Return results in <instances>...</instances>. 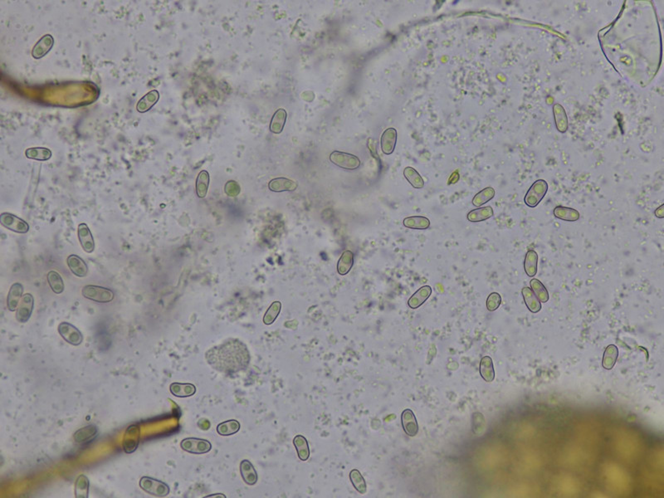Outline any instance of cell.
<instances>
[{"mask_svg": "<svg viewBox=\"0 0 664 498\" xmlns=\"http://www.w3.org/2000/svg\"><path fill=\"white\" fill-rule=\"evenodd\" d=\"M24 286L20 282H15L9 289V294L7 297V307L10 312L17 310V305L23 297Z\"/></svg>", "mask_w": 664, "mask_h": 498, "instance_id": "obj_16", "label": "cell"}, {"mask_svg": "<svg viewBox=\"0 0 664 498\" xmlns=\"http://www.w3.org/2000/svg\"><path fill=\"white\" fill-rule=\"evenodd\" d=\"M530 289L533 290L534 294L537 296L539 301L542 302V303H546L549 301V295L547 289L540 280L537 279V278H533V279L530 280Z\"/></svg>", "mask_w": 664, "mask_h": 498, "instance_id": "obj_37", "label": "cell"}, {"mask_svg": "<svg viewBox=\"0 0 664 498\" xmlns=\"http://www.w3.org/2000/svg\"><path fill=\"white\" fill-rule=\"evenodd\" d=\"M354 265V254L350 250H346L340 256L338 261L337 272L340 275L348 274Z\"/></svg>", "mask_w": 664, "mask_h": 498, "instance_id": "obj_30", "label": "cell"}, {"mask_svg": "<svg viewBox=\"0 0 664 498\" xmlns=\"http://www.w3.org/2000/svg\"><path fill=\"white\" fill-rule=\"evenodd\" d=\"M494 209L491 206L483 207V208H478L473 210L470 211L467 215V219L468 221L472 223H480V222L486 221L487 219H491L494 216Z\"/></svg>", "mask_w": 664, "mask_h": 498, "instance_id": "obj_26", "label": "cell"}, {"mask_svg": "<svg viewBox=\"0 0 664 498\" xmlns=\"http://www.w3.org/2000/svg\"><path fill=\"white\" fill-rule=\"evenodd\" d=\"M139 485L143 491L147 492L152 496L164 497L169 495V487L164 482L159 481L157 479L152 478L149 476H142Z\"/></svg>", "mask_w": 664, "mask_h": 498, "instance_id": "obj_4", "label": "cell"}, {"mask_svg": "<svg viewBox=\"0 0 664 498\" xmlns=\"http://www.w3.org/2000/svg\"><path fill=\"white\" fill-rule=\"evenodd\" d=\"M58 331L63 340L72 346L78 347L83 343V334L76 327L71 325V323L66 322V321L61 322L59 325Z\"/></svg>", "mask_w": 664, "mask_h": 498, "instance_id": "obj_8", "label": "cell"}, {"mask_svg": "<svg viewBox=\"0 0 664 498\" xmlns=\"http://www.w3.org/2000/svg\"><path fill=\"white\" fill-rule=\"evenodd\" d=\"M619 355V350L615 344H610L605 351H604V356H603V367L606 370H611L615 366L616 363L617 359Z\"/></svg>", "mask_w": 664, "mask_h": 498, "instance_id": "obj_35", "label": "cell"}, {"mask_svg": "<svg viewBox=\"0 0 664 498\" xmlns=\"http://www.w3.org/2000/svg\"><path fill=\"white\" fill-rule=\"evenodd\" d=\"M52 151L48 148L34 147L28 148L25 151L27 158L39 161H48L52 157Z\"/></svg>", "mask_w": 664, "mask_h": 498, "instance_id": "obj_34", "label": "cell"}, {"mask_svg": "<svg viewBox=\"0 0 664 498\" xmlns=\"http://www.w3.org/2000/svg\"><path fill=\"white\" fill-rule=\"evenodd\" d=\"M67 266L72 274L78 277H87L88 273V266L83 258L79 256L71 254L67 258Z\"/></svg>", "mask_w": 664, "mask_h": 498, "instance_id": "obj_13", "label": "cell"}, {"mask_svg": "<svg viewBox=\"0 0 664 498\" xmlns=\"http://www.w3.org/2000/svg\"><path fill=\"white\" fill-rule=\"evenodd\" d=\"M556 128L558 131L565 133L568 129V118L565 109L561 105L556 103L553 106Z\"/></svg>", "mask_w": 664, "mask_h": 498, "instance_id": "obj_29", "label": "cell"}, {"mask_svg": "<svg viewBox=\"0 0 664 498\" xmlns=\"http://www.w3.org/2000/svg\"><path fill=\"white\" fill-rule=\"evenodd\" d=\"M502 304V297L498 293H491L487 299V308L489 312L498 310Z\"/></svg>", "mask_w": 664, "mask_h": 498, "instance_id": "obj_44", "label": "cell"}, {"mask_svg": "<svg viewBox=\"0 0 664 498\" xmlns=\"http://www.w3.org/2000/svg\"><path fill=\"white\" fill-rule=\"evenodd\" d=\"M240 423L236 419H230L220 423L217 426V433L221 436H231L236 434L240 430Z\"/></svg>", "mask_w": 664, "mask_h": 498, "instance_id": "obj_32", "label": "cell"}, {"mask_svg": "<svg viewBox=\"0 0 664 498\" xmlns=\"http://www.w3.org/2000/svg\"><path fill=\"white\" fill-rule=\"evenodd\" d=\"M547 191L548 184L545 180H538L535 181L525 195V204L530 208H536L545 198Z\"/></svg>", "mask_w": 664, "mask_h": 498, "instance_id": "obj_2", "label": "cell"}, {"mask_svg": "<svg viewBox=\"0 0 664 498\" xmlns=\"http://www.w3.org/2000/svg\"><path fill=\"white\" fill-rule=\"evenodd\" d=\"M432 294V288L429 286H424L412 295L408 301L409 308L413 310L420 308L425 301L429 298Z\"/></svg>", "mask_w": 664, "mask_h": 498, "instance_id": "obj_18", "label": "cell"}, {"mask_svg": "<svg viewBox=\"0 0 664 498\" xmlns=\"http://www.w3.org/2000/svg\"><path fill=\"white\" fill-rule=\"evenodd\" d=\"M47 279H48L50 288L52 289L53 293H56V294H61V293H63L65 286H64L63 277H61L60 274L58 272H48Z\"/></svg>", "mask_w": 664, "mask_h": 498, "instance_id": "obj_38", "label": "cell"}, {"mask_svg": "<svg viewBox=\"0 0 664 498\" xmlns=\"http://www.w3.org/2000/svg\"><path fill=\"white\" fill-rule=\"evenodd\" d=\"M34 298L33 295L26 293L20 300L16 310V319L20 323H27L33 314Z\"/></svg>", "mask_w": 664, "mask_h": 498, "instance_id": "obj_9", "label": "cell"}, {"mask_svg": "<svg viewBox=\"0 0 664 498\" xmlns=\"http://www.w3.org/2000/svg\"><path fill=\"white\" fill-rule=\"evenodd\" d=\"M54 44V39L52 35L46 34L35 44L32 51V56L35 59H40L48 54Z\"/></svg>", "mask_w": 664, "mask_h": 498, "instance_id": "obj_12", "label": "cell"}, {"mask_svg": "<svg viewBox=\"0 0 664 498\" xmlns=\"http://www.w3.org/2000/svg\"><path fill=\"white\" fill-rule=\"evenodd\" d=\"M480 374L485 381L488 383L494 381L495 379V371L491 357L485 356L481 360Z\"/></svg>", "mask_w": 664, "mask_h": 498, "instance_id": "obj_33", "label": "cell"}, {"mask_svg": "<svg viewBox=\"0 0 664 498\" xmlns=\"http://www.w3.org/2000/svg\"><path fill=\"white\" fill-rule=\"evenodd\" d=\"M288 113L283 108H280L274 113L270 123V130L274 134H280L283 130L287 121Z\"/></svg>", "mask_w": 664, "mask_h": 498, "instance_id": "obj_31", "label": "cell"}, {"mask_svg": "<svg viewBox=\"0 0 664 498\" xmlns=\"http://www.w3.org/2000/svg\"><path fill=\"white\" fill-rule=\"evenodd\" d=\"M140 437H141V428L139 425H133L128 427L122 443L124 452L126 453H132L137 450Z\"/></svg>", "mask_w": 664, "mask_h": 498, "instance_id": "obj_10", "label": "cell"}, {"mask_svg": "<svg viewBox=\"0 0 664 498\" xmlns=\"http://www.w3.org/2000/svg\"><path fill=\"white\" fill-rule=\"evenodd\" d=\"M180 448L192 454H205L212 449V444L207 439L197 437H187L182 440Z\"/></svg>", "mask_w": 664, "mask_h": 498, "instance_id": "obj_5", "label": "cell"}, {"mask_svg": "<svg viewBox=\"0 0 664 498\" xmlns=\"http://www.w3.org/2000/svg\"><path fill=\"white\" fill-rule=\"evenodd\" d=\"M522 294L528 310L533 313H537L541 310V302L530 288L525 286L522 288Z\"/></svg>", "mask_w": 664, "mask_h": 498, "instance_id": "obj_25", "label": "cell"}, {"mask_svg": "<svg viewBox=\"0 0 664 498\" xmlns=\"http://www.w3.org/2000/svg\"><path fill=\"white\" fill-rule=\"evenodd\" d=\"M350 478H351V483H352L353 486H354V487H355V489H356L359 493H366V481H365L363 476H362V473H361L359 471L357 470V469H354V470L351 471V472H350Z\"/></svg>", "mask_w": 664, "mask_h": 498, "instance_id": "obj_43", "label": "cell"}, {"mask_svg": "<svg viewBox=\"0 0 664 498\" xmlns=\"http://www.w3.org/2000/svg\"><path fill=\"white\" fill-rule=\"evenodd\" d=\"M401 421H402L403 429L407 435H409V437H414L417 435L419 426H418L415 415L411 410L407 409L403 411L401 414Z\"/></svg>", "mask_w": 664, "mask_h": 498, "instance_id": "obj_14", "label": "cell"}, {"mask_svg": "<svg viewBox=\"0 0 664 498\" xmlns=\"http://www.w3.org/2000/svg\"><path fill=\"white\" fill-rule=\"evenodd\" d=\"M397 131L394 128H388L381 137V149L385 155H391L395 149Z\"/></svg>", "mask_w": 664, "mask_h": 498, "instance_id": "obj_15", "label": "cell"}, {"mask_svg": "<svg viewBox=\"0 0 664 498\" xmlns=\"http://www.w3.org/2000/svg\"><path fill=\"white\" fill-rule=\"evenodd\" d=\"M82 294L85 298L98 303H108L113 301L114 293L108 288L103 286L87 285L83 288Z\"/></svg>", "mask_w": 664, "mask_h": 498, "instance_id": "obj_3", "label": "cell"}, {"mask_svg": "<svg viewBox=\"0 0 664 498\" xmlns=\"http://www.w3.org/2000/svg\"><path fill=\"white\" fill-rule=\"evenodd\" d=\"M663 208H664V204H662V205L660 206L659 208H657V209H656L655 213H654V214H655V216L657 217V218H659V219H663L664 218Z\"/></svg>", "mask_w": 664, "mask_h": 498, "instance_id": "obj_46", "label": "cell"}, {"mask_svg": "<svg viewBox=\"0 0 664 498\" xmlns=\"http://www.w3.org/2000/svg\"><path fill=\"white\" fill-rule=\"evenodd\" d=\"M269 188L273 192H283V191H293L297 189V184L293 180L287 178H276L271 180Z\"/></svg>", "mask_w": 664, "mask_h": 498, "instance_id": "obj_21", "label": "cell"}, {"mask_svg": "<svg viewBox=\"0 0 664 498\" xmlns=\"http://www.w3.org/2000/svg\"><path fill=\"white\" fill-rule=\"evenodd\" d=\"M330 161L336 166L349 170H355L361 166V161L357 156L345 152H332L330 156Z\"/></svg>", "mask_w": 664, "mask_h": 498, "instance_id": "obj_7", "label": "cell"}, {"mask_svg": "<svg viewBox=\"0 0 664 498\" xmlns=\"http://www.w3.org/2000/svg\"><path fill=\"white\" fill-rule=\"evenodd\" d=\"M90 482L84 474L78 476L75 483V496L77 498H87L89 494Z\"/></svg>", "mask_w": 664, "mask_h": 498, "instance_id": "obj_39", "label": "cell"}, {"mask_svg": "<svg viewBox=\"0 0 664 498\" xmlns=\"http://www.w3.org/2000/svg\"><path fill=\"white\" fill-rule=\"evenodd\" d=\"M98 427L93 425H87L82 429H78V431L74 433L73 438L75 442L78 444H85V443L91 442V440H93L98 436Z\"/></svg>", "mask_w": 664, "mask_h": 498, "instance_id": "obj_22", "label": "cell"}, {"mask_svg": "<svg viewBox=\"0 0 664 498\" xmlns=\"http://www.w3.org/2000/svg\"><path fill=\"white\" fill-rule=\"evenodd\" d=\"M293 444L297 450L299 459L302 462L308 461L310 457V448L308 439L301 434L295 436L293 438Z\"/></svg>", "mask_w": 664, "mask_h": 498, "instance_id": "obj_27", "label": "cell"}, {"mask_svg": "<svg viewBox=\"0 0 664 498\" xmlns=\"http://www.w3.org/2000/svg\"><path fill=\"white\" fill-rule=\"evenodd\" d=\"M169 391L174 396L178 398H188L195 395L196 393V387L193 384L176 382V383L171 384L169 386Z\"/></svg>", "mask_w": 664, "mask_h": 498, "instance_id": "obj_19", "label": "cell"}, {"mask_svg": "<svg viewBox=\"0 0 664 498\" xmlns=\"http://www.w3.org/2000/svg\"><path fill=\"white\" fill-rule=\"evenodd\" d=\"M208 185H210V174L206 170H202L199 172L196 180V193L198 197H205L208 193Z\"/></svg>", "mask_w": 664, "mask_h": 498, "instance_id": "obj_36", "label": "cell"}, {"mask_svg": "<svg viewBox=\"0 0 664 498\" xmlns=\"http://www.w3.org/2000/svg\"><path fill=\"white\" fill-rule=\"evenodd\" d=\"M553 215L557 219L566 222H576L580 219V215L579 211L575 208H568L564 206H557L553 210Z\"/></svg>", "mask_w": 664, "mask_h": 498, "instance_id": "obj_23", "label": "cell"}, {"mask_svg": "<svg viewBox=\"0 0 664 498\" xmlns=\"http://www.w3.org/2000/svg\"><path fill=\"white\" fill-rule=\"evenodd\" d=\"M206 360L216 371L234 374L247 368L250 355L246 344L240 340L231 339L207 351Z\"/></svg>", "mask_w": 664, "mask_h": 498, "instance_id": "obj_1", "label": "cell"}, {"mask_svg": "<svg viewBox=\"0 0 664 498\" xmlns=\"http://www.w3.org/2000/svg\"><path fill=\"white\" fill-rule=\"evenodd\" d=\"M78 239L81 246L87 254H91L95 250V241L91 230L86 223H80L78 228Z\"/></svg>", "mask_w": 664, "mask_h": 498, "instance_id": "obj_11", "label": "cell"}, {"mask_svg": "<svg viewBox=\"0 0 664 498\" xmlns=\"http://www.w3.org/2000/svg\"><path fill=\"white\" fill-rule=\"evenodd\" d=\"M240 473L242 480L249 486L255 485L258 476L254 466L249 460H242L240 463Z\"/></svg>", "mask_w": 664, "mask_h": 498, "instance_id": "obj_17", "label": "cell"}, {"mask_svg": "<svg viewBox=\"0 0 664 498\" xmlns=\"http://www.w3.org/2000/svg\"><path fill=\"white\" fill-rule=\"evenodd\" d=\"M403 224L410 229L425 230L430 226V220L424 216L408 217L404 219Z\"/></svg>", "mask_w": 664, "mask_h": 498, "instance_id": "obj_28", "label": "cell"}, {"mask_svg": "<svg viewBox=\"0 0 664 498\" xmlns=\"http://www.w3.org/2000/svg\"><path fill=\"white\" fill-rule=\"evenodd\" d=\"M159 99H160V93L157 90L149 91L148 93L143 95L137 103V111L140 113H145L149 111L157 103Z\"/></svg>", "mask_w": 664, "mask_h": 498, "instance_id": "obj_20", "label": "cell"}, {"mask_svg": "<svg viewBox=\"0 0 664 498\" xmlns=\"http://www.w3.org/2000/svg\"><path fill=\"white\" fill-rule=\"evenodd\" d=\"M459 173H458V172H454V173H452V176H451V177L449 178V180H448V184H455V183L458 182V181H459Z\"/></svg>", "mask_w": 664, "mask_h": 498, "instance_id": "obj_47", "label": "cell"}, {"mask_svg": "<svg viewBox=\"0 0 664 498\" xmlns=\"http://www.w3.org/2000/svg\"><path fill=\"white\" fill-rule=\"evenodd\" d=\"M496 191L491 187L483 188V190L478 192L473 199H472V204L476 207H481L483 204H487V202L490 201L495 197Z\"/></svg>", "mask_w": 664, "mask_h": 498, "instance_id": "obj_40", "label": "cell"}, {"mask_svg": "<svg viewBox=\"0 0 664 498\" xmlns=\"http://www.w3.org/2000/svg\"><path fill=\"white\" fill-rule=\"evenodd\" d=\"M538 254L535 250L530 249L526 253L524 261V269L526 275L529 277H534L537 275L538 270Z\"/></svg>", "mask_w": 664, "mask_h": 498, "instance_id": "obj_24", "label": "cell"}, {"mask_svg": "<svg viewBox=\"0 0 664 498\" xmlns=\"http://www.w3.org/2000/svg\"><path fill=\"white\" fill-rule=\"evenodd\" d=\"M404 176L413 188H424V181L423 178L420 176V174L418 173L417 170L412 168V167H406L405 168V170H404Z\"/></svg>", "mask_w": 664, "mask_h": 498, "instance_id": "obj_41", "label": "cell"}, {"mask_svg": "<svg viewBox=\"0 0 664 498\" xmlns=\"http://www.w3.org/2000/svg\"><path fill=\"white\" fill-rule=\"evenodd\" d=\"M225 192L226 194L230 195V196L234 197V196H237V195L239 194V192H240V187H239V185L237 184V182L231 180V181H229V182L226 184Z\"/></svg>", "mask_w": 664, "mask_h": 498, "instance_id": "obj_45", "label": "cell"}, {"mask_svg": "<svg viewBox=\"0 0 664 498\" xmlns=\"http://www.w3.org/2000/svg\"><path fill=\"white\" fill-rule=\"evenodd\" d=\"M281 304L280 301H274L272 305L269 307V309L267 311L266 313L263 316V323L265 325H272L277 316H279L281 312Z\"/></svg>", "mask_w": 664, "mask_h": 498, "instance_id": "obj_42", "label": "cell"}, {"mask_svg": "<svg viewBox=\"0 0 664 498\" xmlns=\"http://www.w3.org/2000/svg\"><path fill=\"white\" fill-rule=\"evenodd\" d=\"M0 223L7 229L17 234H25L29 231V225L26 221L10 213L1 214Z\"/></svg>", "mask_w": 664, "mask_h": 498, "instance_id": "obj_6", "label": "cell"}]
</instances>
